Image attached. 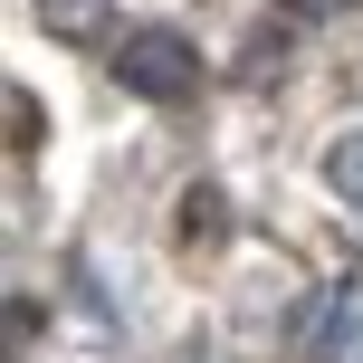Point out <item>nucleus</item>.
Segmentation results:
<instances>
[{
    "label": "nucleus",
    "instance_id": "f257e3e1",
    "mask_svg": "<svg viewBox=\"0 0 363 363\" xmlns=\"http://www.w3.org/2000/svg\"><path fill=\"white\" fill-rule=\"evenodd\" d=\"M115 77H125L144 106H191V96H201V48H191V38H172V29H125Z\"/></svg>",
    "mask_w": 363,
    "mask_h": 363
},
{
    "label": "nucleus",
    "instance_id": "f03ea898",
    "mask_svg": "<svg viewBox=\"0 0 363 363\" xmlns=\"http://www.w3.org/2000/svg\"><path fill=\"white\" fill-rule=\"evenodd\" d=\"M363 335V277H335V287L306 296V315L287 325L277 363H345V345Z\"/></svg>",
    "mask_w": 363,
    "mask_h": 363
},
{
    "label": "nucleus",
    "instance_id": "7ed1b4c3",
    "mask_svg": "<svg viewBox=\"0 0 363 363\" xmlns=\"http://www.w3.org/2000/svg\"><path fill=\"white\" fill-rule=\"evenodd\" d=\"M29 10H38L48 38H96L106 29V0H29Z\"/></svg>",
    "mask_w": 363,
    "mask_h": 363
},
{
    "label": "nucleus",
    "instance_id": "20e7f679",
    "mask_svg": "<svg viewBox=\"0 0 363 363\" xmlns=\"http://www.w3.org/2000/svg\"><path fill=\"white\" fill-rule=\"evenodd\" d=\"M325 182L354 201V220H363V125H345V134H335V153H325Z\"/></svg>",
    "mask_w": 363,
    "mask_h": 363
},
{
    "label": "nucleus",
    "instance_id": "39448f33",
    "mask_svg": "<svg viewBox=\"0 0 363 363\" xmlns=\"http://www.w3.org/2000/svg\"><path fill=\"white\" fill-rule=\"evenodd\" d=\"M182 239H191V249L220 239V191H191V201H182Z\"/></svg>",
    "mask_w": 363,
    "mask_h": 363
},
{
    "label": "nucleus",
    "instance_id": "423d86ee",
    "mask_svg": "<svg viewBox=\"0 0 363 363\" xmlns=\"http://www.w3.org/2000/svg\"><path fill=\"white\" fill-rule=\"evenodd\" d=\"M287 10H296V19H325V10H345V0H287Z\"/></svg>",
    "mask_w": 363,
    "mask_h": 363
},
{
    "label": "nucleus",
    "instance_id": "0eeeda50",
    "mask_svg": "<svg viewBox=\"0 0 363 363\" xmlns=\"http://www.w3.org/2000/svg\"><path fill=\"white\" fill-rule=\"evenodd\" d=\"M182 363H211V354H182Z\"/></svg>",
    "mask_w": 363,
    "mask_h": 363
}]
</instances>
